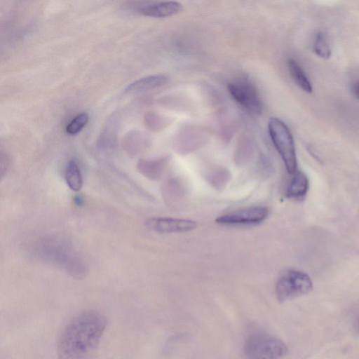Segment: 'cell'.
Listing matches in <instances>:
<instances>
[{
  "label": "cell",
  "mask_w": 359,
  "mask_h": 359,
  "mask_svg": "<svg viewBox=\"0 0 359 359\" xmlns=\"http://www.w3.org/2000/svg\"><path fill=\"white\" fill-rule=\"evenodd\" d=\"M352 90L355 96L359 100V80L353 84Z\"/></svg>",
  "instance_id": "18"
},
{
  "label": "cell",
  "mask_w": 359,
  "mask_h": 359,
  "mask_svg": "<svg viewBox=\"0 0 359 359\" xmlns=\"http://www.w3.org/2000/svg\"><path fill=\"white\" fill-rule=\"evenodd\" d=\"M206 177L208 181L215 188L221 189L228 182L230 175L228 170L221 168H216L211 170L207 174Z\"/></svg>",
  "instance_id": "15"
},
{
  "label": "cell",
  "mask_w": 359,
  "mask_h": 359,
  "mask_svg": "<svg viewBox=\"0 0 359 359\" xmlns=\"http://www.w3.org/2000/svg\"><path fill=\"white\" fill-rule=\"evenodd\" d=\"M287 66L290 76L295 83L302 90L311 93L313 90L311 83L299 63L293 59H289Z\"/></svg>",
  "instance_id": "12"
},
{
  "label": "cell",
  "mask_w": 359,
  "mask_h": 359,
  "mask_svg": "<svg viewBox=\"0 0 359 359\" xmlns=\"http://www.w3.org/2000/svg\"><path fill=\"white\" fill-rule=\"evenodd\" d=\"M268 214L269 210L266 207H251L221 215L215 222L225 225L255 224L263 222Z\"/></svg>",
  "instance_id": "6"
},
{
  "label": "cell",
  "mask_w": 359,
  "mask_h": 359,
  "mask_svg": "<svg viewBox=\"0 0 359 359\" xmlns=\"http://www.w3.org/2000/svg\"><path fill=\"white\" fill-rule=\"evenodd\" d=\"M146 225L158 233H180L194 230L197 223L191 219L170 217H154L148 219Z\"/></svg>",
  "instance_id": "7"
},
{
  "label": "cell",
  "mask_w": 359,
  "mask_h": 359,
  "mask_svg": "<svg viewBox=\"0 0 359 359\" xmlns=\"http://www.w3.org/2000/svg\"><path fill=\"white\" fill-rule=\"evenodd\" d=\"M312 288L313 283L308 274L299 270L288 269L278 278L275 293L278 302H284L306 294Z\"/></svg>",
  "instance_id": "4"
},
{
  "label": "cell",
  "mask_w": 359,
  "mask_h": 359,
  "mask_svg": "<svg viewBox=\"0 0 359 359\" xmlns=\"http://www.w3.org/2000/svg\"><path fill=\"white\" fill-rule=\"evenodd\" d=\"M290 175L291 177L286 186L285 195L290 199H302L309 191V179L304 172L299 170Z\"/></svg>",
  "instance_id": "10"
},
{
  "label": "cell",
  "mask_w": 359,
  "mask_h": 359,
  "mask_svg": "<svg viewBox=\"0 0 359 359\" xmlns=\"http://www.w3.org/2000/svg\"><path fill=\"white\" fill-rule=\"evenodd\" d=\"M145 122L148 127L153 130H159L165 123L162 117L154 113H149L147 114L145 116Z\"/></svg>",
  "instance_id": "17"
},
{
  "label": "cell",
  "mask_w": 359,
  "mask_h": 359,
  "mask_svg": "<svg viewBox=\"0 0 359 359\" xmlns=\"http://www.w3.org/2000/svg\"><path fill=\"white\" fill-rule=\"evenodd\" d=\"M228 90L241 107L254 114L262 112V103L255 87L247 79L240 78L230 81Z\"/></svg>",
  "instance_id": "5"
},
{
  "label": "cell",
  "mask_w": 359,
  "mask_h": 359,
  "mask_svg": "<svg viewBox=\"0 0 359 359\" xmlns=\"http://www.w3.org/2000/svg\"><path fill=\"white\" fill-rule=\"evenodd\" d=\"M65 180L69 187L74 191H79L83 186V178L78 164L70 161L66 168Z\"/></svg>",
  "instance_id": "13"
},
{
  "label": "cell",
  "mask_w": 359,
  "mask_h": 359,
  "mask_svg": "<svg viewBox=\"0 0 359 359\" xmlns=\"http://www.w3.org/2000/svg\"><path fill=\"white\" fill-rule=\"evenodd\" d=\"M168 78L164 74H153L139 79L125 88V93L137 94L152 90L167 83Z\"/></svg>",
  "instance_id": "9"
},
{
  "label": "cell",
  "mask_w": 359,
  "mask_h": 359,
  "mask_svg": "<svg viewBox=\"0 0 359 359\" xmlns=\"http://www.w3.org/2000/svg\"><path fill=\"white\" fill-rule=\"evenodd\" d=\"M89 117L86 113L76 115L66 126V133L73 135L79 133L87 124Z\"/></svg>",
  "instance_id": "16"
},
{
  "label": "cell",
  "mask_w": 359,
  "mask_h": 359,
  "mask_svg": "<svg viewBox=\"0 0 359 359\" xmlns=\"http://www.w3.org/2000/svg\"><path fill=\"white\" fill-rule=\"evenodd\" d=\"M313 51L320 57L328 59L331 56V48L326 35L322 32H318L314 39Z\"/></svg>",
  "instance_id": "14"
},
{
  "label": "cell",
  "mask_w": 359,
  "mask_h": 359,
  "mask_svg": "<svg viewBox=\"0 0 359 359\" xmlns=\"http://www.w3.org/2000/svg\"><path fill=\"white\" fill-rule=\"evenodd\" d=\"M107 325L105 316L87 311L74 317L65 327L57 344L59 359H86L97 347Z\"/></svg>",
  "instance_id": "1"
},
{
  "label": "cell",
  "mask_w": 359,
  "mask_h": 359,
  "mask_svg": "<svg viewBox=\"0 0 359 359\" xmlns=\"http://www.w3.org/2000/svg\"><path fill=\"white\" fill-rule=\"evenodd\" d=\"M182 10L177 1H157L146 3L137 8L140 13L153 18H166L175 15Z\"/></svg>",
  "instance_id": "8"
},
{
  "label": "cell",
  "mask_w": 359,
  "mask_h": 359,
  "mask_svg": "<svg viewBox=\"0 0 359 359\" xmlns=\"http://www.w3.org/2000/svg\"><path fill=\"white\" fill-rule=\"evenodd\" d=\"M243 353L245 359H281L287 346L280 339L264 332H255L246 339Z\"/></svg>",
  "instance_id": "2"
},
{
  "label": "cell",
  "mask_w": 359,
  "mask_h": 359,
  "mask_svg": "<svg viewBox=\"0 0 359 359\" xmlns=\"http://www.w3.org/2000/svg\"><path fill=\"white\" fill-rule=\"evenodd\" d=\"M268 128L271 139L281 156L287 172H294L297 165L296 149L289 128L283 121L276 117L269 119Z\"/></svg>",
  "instance_id": "3"
},
{
  "label": "cell",
  "mask_w": 359,
  "mask_h": 359,
  "mask_svg": "<svg viewBox=\"0 0 359 359\" xmlns=\"http://www.w3.org/2000/svg\"><path fill=\"white\" fill-rule=\"evenodd\" d=\"M167 157L155 160H140L137 168L142 175L151 180H158L163 175L167 165Z\"/></svg>",
  "instance_id": "11"
}]
</instances>
